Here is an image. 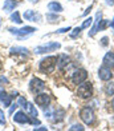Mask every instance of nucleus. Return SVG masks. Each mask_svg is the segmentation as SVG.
Masks as SVG:
<instances>
[{"instance_id":"1","label":"nucleus","mask_w":114,"mask_h":131,"mask_svg":"<svg viewBox=\"0 0 114 131\" xmlns=\"http://www.w3.org/2000/svg\"><path fill=\"white\" fill-rule=\"evenodd\" d=\"M57 64V58L56 56H46L40 62V71L45 74H51L55 71Z\"/></svg>"},{"instance_id":"2","label":"nucleus","mask_w":114,"mask_h":131,"mask_svg":"<svg viewBox=\"0 0 114 131\" xmlns=\"http://www.w3.org/2000/svg\"><path fill=\"white\" fill-rule=\"evenodd\" d=\"M77 94H78V96L82 98V99H88V98H90L92 96V94H93V86H92V83H81V86L78 87V91H77Z\"/></svg>"},{"instance_id":"3","label":"nucleus","mask_w":114,"mask_h":131,"mask_svg":"<svg viewBox=\"0 0 114 131\" xmlns=\"http://www.w3.org/2000/svg\"><path fill=\"white\" fill-rule=\"evenodd\" d=\"M8 31H9L11 34H13V35L20 36V38H27V36H29V35H32L35 31H37V29H36L35 27L27 26V27H23V28H20V29H17V28H8Z\"/></svg>"},{"instance_id":"4","label":"nucleus","mask_w":114,"mask_h":131,"mask_svg":"<svg viewBox=\"0 0 114 131\" xmlns=\"http://www.w3.org/2000/svg\"><path fill=\"white\" fill-rule=\"evenodd\" d=\"M80 116L85 124H93L94 123V112L90 107H84L80 112Z\"/></svg>"},{"instance_id":"5","label":"nucleus","mask_w":114,"mask_h":131,"mask_svg":"<svg viewBox=\"0 0 114 131\" xmlns=\"http://www.w3.org/2000/svg\"><path fill=\"white\" fill-rule=\"evenodd\" d=\"M61 44L60 43H48V44H43L35 48V53H46V52H52L55 50H58Z\"/></svg>"},{"instance_id":"6","label":"nucleus","mask_w":114,"mask_h":131,"mask_svg":"<svg viewBox=\"0 0 114 131\" xmlns=\"http://www.w3.org/2000/svg\"><path fill=\"white\" fill-rule=\"evenodd\" d=\"M88 78V72L85 70H77L73 72V75H72V82L74 83V84H81L82 82H85Z\"/></svg>"},{"instance_id":"7","label":"nucleus","mask_w":114,"mask_h":131,"mask_svg":"<svg viewBox=\"0 0 114 131\" xmlns=\"http://www.w3.org/2000/svg\"><path fill=\"white\" fill-rule=\"evenodd\" d=\"M29 88H31V91L32 92H40V91H43L44 88H45V83L39 79V78H33L31 80V83H29Z\"/></svg>"},{"instance_id":"8","label":"nucleus","mask_w":114,"mask_h":131,"mask_svg":"<svg viewBox=\"0 0 114 131\" xmlns=\"http://www.w3.org/2000/svg\"><path fill=\"white\" fill-rule=\"evenodd\" d=\"M98 76H100L101 80H110L111 76H113L110 67H107V66H105V64L102 66V67H100V70H98Z\"/></svg>"},{"instance_id":"9","label":"nucleus","mask_w":114,"mask_h":131,"mask_svg":"<svg viewBox=\"0 0 114 131\" xmlns=\"http://www.w3.org/2000/svg\"><path fill=\"white\" fill-rule=\"evenodd\" d=\"M13 122H16V123H33V121H31L28 118V115H25V112H23V111L16 112L13 116Z\"/></svg>"},{"instance_id":"10","label":"nucleus","mask_w":114,"mask_h":131,"mask_svg":"<svg viewBox=\"0 0 114 131\" xmlns=\"http://www.w3.org/2000/svg\"><path fill=\"white\" fill-rule=\"evenodd\" d=\"M24 17H25V20H28V21H40L41 20L40 14L35 12V11H32V9L25 11V12H24Z\"/></svg>"},{"instance_id":"11","label":"nucleus","mask_w":114,"mask_h":131,"mask_svg":"<svg viewBox=\"0 0 114 131\" xmlns=\"http://www.w3.org/2000/svg\"><path fill=\"white\" fill-rule=\"evenodd\" d=\"M49 102H51V98L48 94H39L37 96H36V103L41 107H45Z\"/></svg>"},{"instance_id":"12","label":"nucleus","mask_w":114,"mask_h":131,"mask_svg":"<svg viewBox=\"0 0 114 131\" xmlns=\"http://www.w3.org/2000/svg\"><path fill=\"white\" fill-rule=\"evenodd\" d=\"M69 62H70V59H69L68 55H65V53L60 55L58 59H57V67H58V70H62L64 67H67V66L69 64Z\"/></svg>"},{"instance_id":"13","label":"nucleus","mask_w":114,"mask_h":131,"mask_svg":"<svg viewBox=\"0 0 114 131\" xmlns=\"http://www.w3.org/2000/svg\"><path fill=\"white\" fill-rule=\"evenodd\" d=\"M25 111H27V114L31 116V118H33V119H37V115H39V112H37V110H36V107L32 104V103H28L27 102V104H25Z\"/></svg>"},{"instance_id":"14","label":"nucleus","mask_w":114,"mask_h":131,"mask_svg":"<svg viewBox=\"0 0 114 131\" xmlns=\"http://www.w3.org/2000/svg\"><path fill=\"white\" fill-rule=\"evenodd\" d=\"M104 64L107 66V67H114V52H107L106 55L104 56Z\"/></svg>"},{"instance_id":"15","label":"nucleus","mask_w":114,"mask_h":131,"mask_svg":"<svg viewBox=\"0 0 114 131\" xmlns=\"http://www.w3.org/2000/svg\"><path fill=\"white\" fill-rule=\"evenodd\" d=\"M16 5H17V2H15V0H5L3 9L5 12H11V11H13L16 8Z\"/></svg>"},{"instance_id":"16","label":"nucleus","mask_w":114,"mask_h":131,"mask_svg":"<svg viewBox=\"0 0 114 131\" xmlns=\"http://www.w3.org/2000/svg\"><path fill=\"white\" fill-rule=\"evenodd\" d=\"M48 9L52 11V12H62V5L57 3V2H51L49 4H48Z\"/></svg>"},{"instance_id":"17","label":"nucleus","mask_w":114,"mask_h":131,"mask_svg":"<svg viewBox=\"0 0 114 131\" xmlns=\"http://www.w3.org/2000/svg\"><path fill=\"white\" fill-rule=\"evenodd\" d=\"M0 102L4 104V107H8L11 106V96L5 91H2L0 92Z\"/></svg>"},{"instance_id":"18","label":"nucleus","mask_w":114,"mask_h":131,"mask_svg":"<svg viewBox=\"0 0 114 131\" xmlns=\"http://www.w3.org/2000/svg\"><path fill=\"white\" fill-rule=\"evenodd\" d=\"M101 17H102V14L97 12V16H95V24H94V27L92 28V31L89 32V36H94V35L97 34V31H98V23L101 21Z\"/></svg>"},{"instance_id":"19","label":"nucleus","mask_w":114,"mask_h":131,"mask_svg":"<svg viewBox=\"0 0 114 131\" xmlns=\"http://www.w3.org/2000/svg\"><path fill=\"white\" fill-rule=\"evenodd\" d=\"M9 52L12 53V55H13V53H23V55H27L28 50L24 48V47H12Z\"/></svg>"},{"instance_id":"20","label":"nucleus","mask_w":114,"mask_h":131,"mask_svg":"<svg viewBox=\"0 0 114 131\" xmlns=\"http://www.w3.org/2000/svg\"><path fill=\"white\" fill-rule=\"evenodd\" d=\"M105 92H106V95H114V82L107 83L105 86Z\"/></svg>"},{"instance_id":"21","label":"nucleus","mask_w":114,"mask_h":131,"mask_svg":"<svg viewBox=\"0 0 114 131\" xmlns=\"http://www.w3.org/2000/svg\"><path fill=\"white\" fill-rule=\"evenodd\" d=\"M11 20L13 21V23H17V24H21V19H20V14L17 12V11H15V14H12L11 15Z\"/></svg>"},{"instance_id":"22","label":"nucleus","mask_w":114,"mask_h":131,"mask_svg":"<svg viewBox=\"0 0 114 131\" xmlns=\"http://www.w3.org/2000/svg\"><path fill=\"white\" fill-rule=\"evenodd\" d=\"M109 26H110V20H101L98 23V31H102V29H105Z\"/></svg>"},{"instance_id":"23","label":"nucleus","mask_w":114,"mask_h":131,"mask_svg":"<svg viewBox=\"0 0 114 131\" xmlns=\"http://www.w3.org/2000/svg\"><path fill=\"white\" fill-rule=\"evenodd\" d=\"M92 23H93V19H92V17H88V19L84 20L82 26H81V28H89V27L92 26Z\"/></svg>"},{"instance_id":"24","label":"nucleus","mask_w":114,"mask_h":131,"mask_svg":"<svg viewBox=\"0 0 114 131\" xmlns=\"http://www.w3.org/2000/svg\"><path fill=\"white\" fill-rule=\"evenodd\" d=\"M46 19L49 20V21H60V19L57 17V15H51V14H48V15H46Z\"/></svg>"},{"instance_id":"25","label":"nucleus","mask_w":114,"mask_h":131,"mask_svg":"<svg viewBox=\"0 0 114 131\" xmlns=\"http://www.w3.org/2000/svg\"><path fill=\"white\" fill-rule=\"evenodd\" d=\"M81 29H82L81 27H77V28H74V31H73V32L70 34V36H72V38H76L77 35H80V32H81Z\"/></svg>"},{"instance_id":"26","label":"nucleus","mask_w":114,"mask_h":131,"mask_svg":"<svg viewBox=\"0 0 114 131\" xmlns=\"http://www.w3.org/2000/svg\"><path fill=\"white\" fill-rule=\"evenodd\" d=\"M69 130H70V131H74V130H80V131H82L84 127L81 126V124H73V126H72Z\"/></svg>"},{"instance_id":"27","label":"nucleus","mask_w":114,"mask_h":131,"mask_svg":"<svg viewBox=\"0 0 114 131\" xmlns=\"http://www.w3.org/2000/svg\"><path fill=\"white\" fill-rule=\"evenodd\" d=\"M0 124H5V116H4V111L0 110Z\"/></svg>"},{"instance_id":"28","label":"nucleus","mask_w":114,"mask_h":131,"mask_svg":"<svg viewBox=\"0 0 114 131\" xmlns=\"http://www.w3.org/2000/svg\"><path fill=\"white\" fill-rule=\"evenodd\" d=\"M68 31H70V27H67V28H60V29H57V34H64V32H68Z\"/></svg>"},{"instance_id":"29","label":"nucleus","mask_w":114,"mask_h":131,"mask_svg":"<svg viewBox=\"0 0 114 131\" xmlns=\"http://www.w3.org/2000/svg\"><path fill=\"white\" fill-rule=\"evenodd\" d=\"M19 104H20V106H23V107H25V104H27V100L24 99V98H19Z\"/></svg>"},{"instance_id":"30","label":"nucleus","mask_w":114,"mask_h":131,"mask_svg":"<svg viewBox=\"0 0 114 131\" xmlns=\"http://www.w3.org/2000/svg\"><path fill=\"white\" fill-rule=\"evenodd\" d=\"M92 8H93V4H90V5H89V7H88V9L85 11V12H84V16H86V15H88L89 12H90V9H92Z\"/></svg>"},{"instance_id":"31","label":"nucleus","mask_w":114,"mask_h":131,"mask_svg":"<svg viewBox=\"0 0 114 131\" xmlns=\"http://www.w3.org/2000/svg\"><path fill=\"white\" fill-rule=\"evenodd\" d=\"M17 107H19V104H13V106H12L11 110H9V114H13V110H16Z\"/></svg>"},{"instance_id":"32","label":"nucleus","mask_w":114,"mask_h":131,"mask_svg":"<svg viewBox=\"0 0 114 131\" xmlns=\"http://www.w3.org/2000/svg\"><path fill=\"white\" fill-rule=\"evenodd\" d=\"M101 41H102V46L104 47L107 46V38H102V40H101Z\"/></svg>"},{"instance_id":"33","label":"nucleus","mask_w":114,"mask_h":131,"mask_svg":"<svg viewBox=\"0 0 114 131\" xmlns=\"http://www.w3.org/2000/svg\"><path fill=\"white\" fill-rule=\"evenodd\" d=\"M46 130V127H36L35 128V131H45Z\"/></svg>"},{"instance_id":"34","label":"nucleus","mask_w":114,"mask_h":131,"mask_svg":"<svg viewBox=\"0 0 114 131\" xmlns=\"http://www.w3.org/2000/svg\"><path fill=\"white\" fill-rule=\"evenodd\" d=\"M0 83H8V79L7 78H0Z\"/></svg>"},{"instance_id":"35","label":"nucleus","mask_w":114,"mask_h":131,"mask_svg":"<svg viewBox=\"0 0 114 131\" xmlns=\"http://www.w3.org/2000/svg\"><path fill=\"white\" fill-rule=\"evenodd\" d=\"M106 4L107 5H113L114 4V0H106Z\"/></svg>"},{"instance_id":"36","label":"nucleus","mask_w":114,"mask_h":131,"mask_svg":"<svg viewBox=\"0 0 114 131\" xmlns=\"http://www.w3.org/2000/svg\"><path fill=\"white\" fill-rule=\"evenodd\" d=\"M110 27H111V28H114V17H113V21L110 23Z\"/></svg>"},{"instance_id":"37","label":"nucleus","mask_w":114,"mask_h":131,"mask_svg":"<svg viewBox=\"0 0 114 131\" xmlns=\"http://www.w3.org/2000/svg\"><path fill=\"white\" fill-rule=\"evenodd\" d=\"M111 106H113V110H114V99L111 100Z\"/></svg>"}]
</instances>
